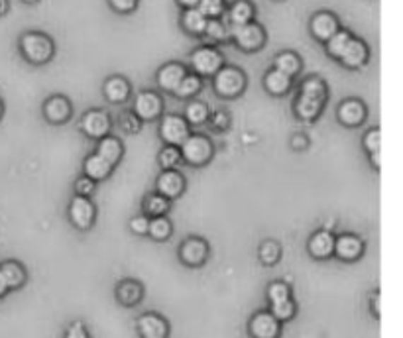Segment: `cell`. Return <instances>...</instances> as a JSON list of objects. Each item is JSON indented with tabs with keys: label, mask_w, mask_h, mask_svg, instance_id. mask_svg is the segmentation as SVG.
Wrapping results in <instances>:
<instances>
[{
	"label": "cell",
	"mask_w": 403,
	"mask_h": 338,
	"mask_svg": "<svg viewBox=\"0 0 403 338\" xmlns=\"http://www.w3.org/2000/svg\"><path fill=\"white\" fill-rule=\"evenodd\" d=\"M20 49L28 62L34 65H44L54 57L55 45L52 37L45 36L42 32H28L20 40Z\"/></svg>",
	"instance_id": "cell-1"
},
{
	"label": "cell",
	"mask_w": 403,
	"mask_h": 338,
	"mask_svg": "<svg viewBox=\"0 0 403 338\" xmlns=\"http://www.w3.org/2000/svg\"><path fill=\"white\" fill-rule=\"evenodd\" d=\"M180 151L183 161L199 168L213 158V144L203 134H189L187 140L180 146Z\"/></svg>",
	"instance_id": "cell-2"
},
{
	"label": "cell",
	"mask_w": 403,
	"mask_h": 338,
	"mask_svg": "<svg viewBox=\"0 0 403 338\" xmlns=\"http://www.w3.org/2000/svg\"><path fill=\"white\" fill-rule=\"evenodd\" d=\"M213 77L215 91L224 98L238 97L246 89V77L238 67H221Z\"/></svg>",
	"instance_id": "cell-3"
},
{
	"label": "cell",
	"mask_w": 403,
	"mask_h": 338,
	"mask_svg": "<svg viewBox=\"0 0 403 338\" xmlns=\"http://www.w3.org/2000/svg\"><path fill=\"white\" fill-rule=\"evenodd\" d=\"M230 37H233V42L240 47L242 52H256L266 42V34H264L262 26L254 24V22L242 24V26H233Z\"/></svg>",
	"instance_id": "cell-4"
},
{
	"label": "cell",
	"mask_w": 403,
	"mask_h": 338,
	"mask_svg": "<svg viewBox=\"0 0 403 338\" xmlns=\"http://www.w3.org/2000/svg\"><path fill=\"white\" fill-rule=\"evenodd\" d=\"M191 65L201 77H213L221 67H223V55L218 49L211 45H203L193 52L191 55Z\"/></svg>",
	"instance_id": "cell-5"
},
{
	"label": "cell",
	"mask_w": 403,
	"mask_h": 338,
	"mask_svg": "<svg viewBox=\"0 0 403 338\" xmlns=\"http://www.w3.org/2000/svg\"><path fill=\"white\" fill-rule=\"evenodd\" d=\"M189 136V124L185 122L183 116L177 115H168L161 118L160 124V138L168 146H177L187 140Z\"/></svg>",
	"instance_id": "cell-6"
},
{
	"label": "cell",
	"mask_w": 403,
	"mask_h": 338,
	"mask_svg": "<svg viewBox=\"0 0 403 338\" xmlns=\"http://www.w3.org/2000/svg\"><path fill=\"white\" fill-rule=\"evenodd\" d=\"M97 216V209L93 205L89 197H75L69 205V218L75 228L79 231H89Z\"/></svg>",
	"instance_id": "cell-7"
},
{
	"label": "cell",
	"mask_w": 403,
	"mask_h": 338,
	"mask_svg": "<svg viewBox=\"0 0 403 338\" xmlns=\"http://www.w3.org/2000/svg\"><path fill=\"white\" fill-rule=\"evenodd\" d=\"M248 332L252 338H279L281 322L269 311H260L248 322Z\"/></svg>",
	"instance_id": "cell-8"
},
{
	"label": "cell",
	"mask_w": 403,
	"mask_h": 338,
	"mask_svg": "<svg viewBox=\"0 0 403 338\" xmlns=\"http://www.w3.org/2000/svg\"><path fill=\"white\" fill-rule=\"evenodd\" d=\"M136 330L140 338H168L170 337V325L168 320L156 315V313H146L136 320Z\"/></svg>",
	"instance_id": "cell-9"
},
{
	"label": "cell",
	"mask_w": 403,
	"mask_h": 338,
	"mask_svg": "<svg viewBox=\"0 0 403 338\" xmlns=\"http://www.w3.org/2000/svg\"><path fill=\"white\" fill-rule=\"evenodd\" d=\"M161 108H163V103H161V97L153 91H142L136 95L134 100V115L140 118V120H153L161 115Z\"/></svg>",
	"instance_id": "cell-10"
},
{
	"label": "cell",
	"mask_w": 403,
	"mask_h": 338,
	"mask_svg": "<svg viewBox=\"0 0 403 338\" xmlns=\"http://www.w3.org/2000/svg\"><path fill=\"white\" fill-rule=\"evenodd\" d=\"M81 130L89 138H105L110 132V118L103 110H89L81 118Z\"/></svg>",
	"instance_id": "cell-11"
},
{
	"label": "cell",
	"mask_w": 403,
	"mask_h": 338,
	"mask_svg": "<svg viewBox=\"0 0 403 338\" xmlns=\"http://www.w3.org/2000/svg\"><path fill=\"white\" fill-rule=\"evenodd\" d=\"M181 262L189 267H199L209 258V246L203 238H187L180 246Z\"/></svg>",
	"instance_id": "cell-12"
},
{
	"label": "cell",
	"mask_w": 403,
	"mask_h": 338,
	"mask_svg": "<svg viewBox=\"0 0 403 338\" xmlns=\"http://www.w3.org/2000/svg\"><path fill=\"white\" fill-rule=\"evenodd\" d=\"M156 189H158V195L165 197L168 201H171V199H177L185 191V179H183L180 171L168 169L158 177Z\"/></svg>",
	"instance_id": "cell-13"
},
{
	"label": "cell",
	"mask_w": 403,
	"mask_h": 338,
	"mask_svg": "<svg viewBox=\"0 0 403 338\" xmlns=\"http://www.w3.org/2000/svg\"><path fill=\"white\" fill-rule=\"evenodd\" d=\"M334 256L342 262H354L364 254V242L354 234H342L334 238Z\"/></svg>",
	"instance_id": "cell-14"
},
{
	"label": "cell",
	"mask_w": 403,
	"mask_h": 338,
	"mask_svg": "<svg viewBox=\"0 0 403 338\" xmlns=\"http://www.w3.org/2000/svg\"><path fill=\"white\" fill-rule=\"evenodd\" d=\"M44 116L52 124H63L71 116V103L62 95L49 97L44 105Z\"/></svg>",
	"instance_id": "cell-15"
},
{
	"label": "cell",
	"mask_w": 403,
	"mask_h": 338,
	"mask_svg": "<svg viewBox=\"0 0 403 338\" xmlns=\"http://www.w3.org/2000/svg\"><path fill=\"white\" fill-rule=\"evenodd\" d=\"M307 248L315 260L331 258L332 252H334V236L329 231H317L309 238Z\"/></svg>",
	"instance_id": "cell-16"
},
{
	"label": "cell",
	"mask_w": 403,
	"mask_h": 338,
	"mask_svg": "<svg viewBox=\"0 0 403 338\" xmlns=\"http://www.w3.org/2000/svg\"><path fill=\"white\" fill-rule=\"evenodd\" d=\"M337 30H339V20L331 12H317L311 18V34L321 42H327Z\"/></svg>",
	"instance_id": "cell-17"
},
{
	"label": "cell",
	"mask_w": 403,
	"mask_h": 338,
	"mask_svg": "<svg viewBox=\"0 0 403 338\" xmlns=\"http://www.w3.org/2000/svg\"><path fill=\"white\" fill-rule=\"evenodd\" d=\"M185 75L187 73H185L183 65H180V63H168V65H163L160 71H158V85L163 91L173 93V91L180 87V83L183 81Z\"/></svg>",
	"instance_id": "cell-18"
},
{
	"label": "cell",
	"mask_w": 403,
	"mask_h": 338,
	"mask_svg": "<svg viewBox=\"0 0 403 338\" xmlns=\"http://www.w3.org/2000/svg\"><path fill=\"white\" fill-rule=\"evenodd\" d=\"M0 274L4 277V281L8 285V289H20L28 281L26 267L22 266L16 260H6L0 264Z\"/></svg>",
	"instance_id": "cell-19"
},
{
	"label": "cell",
	"mask_w": 403,
	"mask_h": 338,
	"mask_svg": "<svg viewBox=\"0 0 403 338\" xmlns=\"http://www.w3.org/2000/svg\"><path fill=\"white\" fill-rule=\"evenodd\" d=\"M364 118H366V107L356 98H349L339 107V120L344 126H358L364 122Z\"/></svg>",
	"instance_id": "cell-20"
},
{
	"label": "cell",
	"mask_w": 403,
	"mask_h": 338,
	"mask_svg": "<svg viewBox=\"0 0 403 338\" xmlns=\"http://www.w3.org/2000/svg\"><path fill=\"white\" fill-rule=\"evenodd\" d=\"M341 62L350 67V69H358L364 63L368 62V47L366 44L358 40V37H352L344 49V54L341 55Z\"/></svg>",
	"instance_id": "cell-21"
},
{
	"label": "cell",
	"mask_w": 403,
	"mask_h": 338,
	"mask_svg": "<svg viewBox=\"0 0 403 338\" xmlns=\"http://www.w3.org/2000/svg\"><path fill=\"white\" fill-rule=\"evenodd\" d=\"M144 297V287L140 281H134V279H124L120 281L117 287V299L120 305L124 307H134L138 303L142 301Z\"/></svg>",
	"instance_id": "cell-22"
},
{
	"label": "cell",
	"mask_w": 403,
	"mask_h": 338,
	"mask_svg": "<svg viewBox=\"0 0 403 338\" xmlns=\"http://www.w3.org/2000/svg\"><path fill=\"white\" fill-rule=\"evenodd\" d=\"M122 144L118 138L115 136H105V138H100L99 140V146H97V151L95 153H99L103 160H107L112 168L117 165L118 161L122 160Z\"/></svg>",
	"instance_id": "cell-23"
},
{
	"label": "cell",
	"mask_w": 403,
	"mask_h": 338,
	"mask_svg": "<svg viewBox=\"0 0 403 338\" xmlns=\"http://www.w3.org/2000/svg\"><path fill=\"white\" fill-rule=\"evenodd\" d=\"M112 165L107 160H103L99 153H90L85 160V177L93 179V181H103L112 173Z\"/></svg>",
	"instance_id": "cell-24"
},
{
	"label": "cell",
	"mask_w": 403,
	"mask_h": 338,
	"mask_svg": "<svg viewBox=\"0 0 403 338\" xmlns=\"http://www.w3.org/2000/svg\"><path fill=\"white\" fill-rule=\"evenodd\" d=\"M105 97L115 105L124 103L126 98L130 97V83L124 77H110L105 83Z\"/></svg>",
	"instance_id": "cell-25"
},
{
	"label": "cell",
	"mask_w": 403,
	"mask_h": 338,
	"mask_svg": "<svg viewBox=\"0 0 403 338\" xmlns=\"http://www.w3.org/2000/svg\"><path fill=\"white\" fill-rule=\"evenodd\" d=\"M264 87H266L269 95L281 97V95H286L287 91L291 89V77H287L284 73L271 69V71L266 73V77H264Z\"/></svg>",
	"instance_id": "cell-26"
},
{
	"label": "cell",
	"mask_w": 403,
	"mask_h": 338,
	"mask_svg": "<svg viewBox=\"0 0 403 338\" xmlns=\"http://www.w3.org/2000/svg\"><path fill=\"white\" fill-rule=\"evenodd\" d=\"M322 100H317V98H309L299 95L296 100V115L301 118V120H315L317 116L321 115Z\"/></svg>",
	"instance_id": "cell-27"
},
{
	"label": "cell",
	"mask_w": 403,
	"mask_h": 338,
	"mask_svg": "<svg viewBox=\"0 0 403 338\" xmlns=\"http://www.w3.org/2000/svg\"><path fill=\"white\" fill-rule=\"evenodd\" d=\"M274 69L279 73H284L287 77H293L297 73L301 71V59H299V55L293 54V52H284V54H279L276 59H274Z\"/></svg>",
	"instance_id": "cell-28"
},
{
	"label": "cell",
	"mask_w": 403,
	"mask_h": 338,
	"mask_svg": "<svg viewBox=\"0 0 403 338\" xmlns=\"http://www.w3.org/2000/svg\"><path fill=\"white\" fill-rule=\"evenodd\" d=\"M228 18L233 22V26H242V24H248L254 18V6L248 0H236L230 12H228Z\"/></svg>",
	"instance_id": "cell-29"
},
{
	"label": "cell",
	"mask_w": 403,
	"mask_h": 338,
	"mask_svg": "<svg viewBox=\"0 0 403 338\" xmlns=\"http://www.w3.org/2000/svg\"><path fill=\"white\" fill-rule=\"evenodd\" d=\"M168 211H170V201L165 197L158 195V193L146 197V201H144V213H146V216H152V218L165 216Z\"/></svg>",
	"instance_id": "cell-30"
},
{
	"label": "cell",
	"mask_w": 403,
	"mask_h": 338,
	"mask_svg": "<svg viewBox=\"0 0 403 338\" xmlns=\"http://www.w3.org/2000/svg\"><path fill=\"white\" fill-rule=\"evenodd\" d=\"M350 40H352V36H350L346 30H337V32L327 40V52H329V55L334 57V59H341V55L344 54V49H346Z\"/></svg>",
	"instance_id": "cell-31"
},
{
	"label": "cell",
	"mask_w": 403,
	"mask_h": 338,
	"mask_svg": "<svg viewBox=\"0 0 403 338\" xmlns=\"http://www.w3.org/2000/svg\"><path fill=\"white\" fill-rule=\"evenodd\" d=\"M181 24L189 34H203V30L206 26V18L197 8H187L181 16Z\"/></svg>",
	"instance_id": "cell-32"
},
{
	"label": "cell",
	"mask_w": 403,
	"mask_h": 338,
	"mask_svg": "<svg viewBox=\"0 0 403 338\" xmlns=\"http://www.w3.org/2000/svg\"><path fill=\"white\" fill-rule=\"evenodd\" d=\"M299 95L309 98H317V100H322V103H325V100H327V85H325L319 77H309V79H305L303 83H301Z\"/></svg>",
	"instance_id": "cell-33"
},
{
	"label": "cell",
	"mask_w": 403,
	"mask_h": 338,
	"mask_svg": "<svg viewBox=\"0 0 403 338\" xmlns=\"http://www.w3.org/2000/svg\"><path fill=\"white\" fill-rule=\"evenodd\" d=\"M209 107H206L205 103H201V100H191L185 108V122L187 124H203L209 120Z\"/></svg>",
	"instance_id": "cell-34"
},
{
	"label": "cell",
	"mask_w": 403,
	"mask_h": 338,
	"mask_svg": "<svg viewBox=\"0 0 403 338\" xmlns=\"http://www.w3.org/2000/svg\"><path fill=\"white\" fill-rule=\"evenodd\" d=\"M171 223L165 216H156L150 218V226H148V234L152 236L153 240H165L171 236Z\"/></svg>",
	"instance_id": "cell-35"
},
{
	"label": "cell",
	"mask_w": 403,
	"mask_h": 338,
	"mask_svg": "<svg viewBox=\"0 0 403 338\" xmlns=\"http://www.w3.org/2000/svg\"><path fill=\"white\" fill-rule=\"evenodd\" d=\"M201 87H203V83H201V77H199V75H185L183 81L180 83V87L173 91V93H175V97L189 98L193 97V95H197Z\"/></svg>",
	"instance_id": "cell-36"
},
{
	"label": "cell",
	"mask_w": 403,
	"mask_h": 338,
	"mask_svg": "<svg viewBox=\"0 0 403 338\" xmlns=\"http://www.w3.org/2000/svg\"><path fill=\"white\" fill-rule=\"evenodd\" d=\"M296 303L291 301V297L286 299V301H279V303H271L269 305V313L279 320V322H286V320L293 319L296 317Z\"/></svg>",
	"instance_id": "cell-37"
},
{
	"label": "cell",
	"mask_w": 403,
	"mask_h": 338,
	"mask_svg": "<svg viewBox=\"0 0 403 338\" xmlns=\"http://www.w3.org/2000/svg\"><path fill=\"white\" fill-rule=\"evenodd\" d=\"M203 34H205L211 42H224L230 32H228V28H226L224 22H221L218 18H211L206 20V26L205 30H203Z\"/></svg>",
	"instance_id": "cell-38"
},
{
	"label": "cell",
	"mask_w": 403,
	"mask_h": 338,
	"mask_svg": "<svg viewBox=\"0 0 403 338\" xmlns=\"http://www.w3.org/2000/svg\"><path fill=\"white\" fill-rule=\"evenodd\" d=\"M160 165L163 168V171H168V169H175L180 165L183 158H181V151L177 146H165L163 150L160 151Z\"/></svg>",
	"instance_id": "cell-39"
},
{
	"label": "cell",
	"mask_w": 403,
	"mask_h": 338,
	"mask_svg": "<svg viewBox=\"0 0 403 338\" xmlns=\"http://www.w3.org/2000/svg\"><path fill=\"white\" fill-rule=\"evenodd\" d=\"M279 256H281V248H279L278 242H274V240L262 242V246H260L262 264H266V266H274V264L279 260Z\"/></svg>",
	"instance_id": "cell-40"
},
{
	"label": "cell",
	"mask_w": 403,
	"mask_h": 338,
	"mask_svg": "<svg viewBox=\"0 0 403 338\" xmlns=\"http://www.w3.org/2000/svg\"><path fill=\"white\" fill-rule=\"evenodd\" d=\"M197 10L206 20L218 18L224 12V0H199Z\"/></svg>",
	"instance_id": "cell-41"
},
{
	"label": "cell",
	"mask_w": 403,
	"mask_h": 338,
	"mask_svg": "<svg viewBox=\"0 0 403 338\" xmlns=\"http://www.w3.org/2000/svg\"><path fill=\"white\" fill-rule=\"evenodd\" d=\"M266 295H268V301L269 305H271V303H279L289 299V297H291V291H289V285L284 284V281H274V284H269Z\"/></svg>",
	"instance_id": "cell-42"
},
{
	"label": "cell",
	"mask_w": 403,
	"mask_h": 338,
	"mask_svg": "<svg viewBox=\"0 0 403 338\" xmlns=\"http://www.w3.org/2000/svg\"><path fill=\"white\" fill-rule=\"evenodd\" d=\"M380 144H382V132L378 128L366 132V136H364V148H366L370 156L372 153H380Z\"/></svg>",
	"instance_id": "cell-43"
},
{
	"label": "cell",
	"mask_w": 403,
	"mask_h": 338,
	"mask_svg": "<svg viewBox=\"0 0 403 338\" xmlns=\"http://www.w3.org/2000/svg\"><path fill=\"white\" fill-rule=\"evenodd\" d=\"M120 126L124 128V132L128 134H134L140 130V118L134 115V112H126V115L120 116Z\"/></svg>",
	"instance_id": "cell-44"
},
{
	"label": "cell",
	"mask_w": 403,
	"mask_h": 338,
	"mask_svg": "<svg viewBox=\"0 0 403 338\" xmlns=\"http://www.w3.org/2000/svg\"><path fill=\"white\" fill-rule=\"evenodd\" d=\"M148 226H150V216H146V214L134 216V218L130 221V231L134 232V234H138V236L148 234Z\"/></svg>",
	"instance_id": "cell-45"
},
{
	"label": "cell",
	"mask_w": 403,
	"mask_h": 338,
	"mask_svg": "<svg viewBox=\"0 0 403 338\" xmlns=\"http://www.w3.org/2000/svg\"><path fill=\"white\" fill-rule=\"evenodd\" d=\"M75 191L79 197H90L95 191V181L89 177H79L75 181Z\"/></svg>",
	"instance_id": "cell-46"
},
{
	"label": "cell",
	"mask_w": 403,
	"mask_h": 338,
	"mask_svg": "<svg viewBox=\"0 0 403 338\" xmlns=\"http://www.w3.org/2000/svg\"><path fill=\"white\" fill-rule=\"evenodd\" d=\"M63 338H89V332H87L83 322H71L65 330V337Z\"/></svg>",
	"instance_id": "cell-47"
},
{
	"label": "cell",
	"mask_w": 403,
	"mask_h": 338,
	"mask_svg": "<svg viewBox=\"0 0 403 338\" xmlns=\"http://www.w3.org/2000/svg\"><path fill=\"white\" fill-rule=\"evenodd\" d=\"M110 6L120 14H128L138 6V0H110Z\"/></svg>",
	"instance_id": "cell-48"
},
{
	"label": "cell",
	"mask_w": 403,
	"mask_h": 338,
	"mask_svg": "<svg viewBox=\"0 0 403 338\" xmlns=\"http://www.w3.org/2000/svg\"><path fill=\"white\" fill-rule=\"evenodd\" d=\"M211 124L216 130H224V128H228V124H230V118H228V115L224 110H218V112L211 116Z\"/></svg>",
	"instance_id": "cell-49"
},
{
	"label": "cell",
	"mask_w": 403,
	"mask_h": 338,
	"mask_svg": "<svg viewBox=\"0 0 403 338\" xmlns=\"http://www.w3.org/2000/svg\"><path fill=\"white\" fill-rule=\"evenodd\" d=\"M293 146H296L297 150H303L305 146H307V138L305 136H296L293 138Z\"/></svg>",
	"instance_id": "cell-50"
},
{
	"label": "cell",
	"mask_w": 403,
	"mask_h": 338,
	"mask_svg": "<svg viewBox=\"0 0 403 338\" xmlns=\"http://www.w3.org/2000/svg\"><path fill=\"white\" fill-rule=\"evenodd\" d=\"M180 2L181 6L183 8L187 10V8H197V4H199V0H177Z\"/></svg>",
	"instance_id": "cell-51"
},
{
	"label": "cell",
	"mask_w": 403,
	"mask_h": 338,
	"mask_svg": "<svg viewBox=\"0 0 403 338\" xmlns=\"http://www.w3.org/2000/svg\"><path fill=\"white\" fill-rule=\"evenodd\" d=\"M8 285H6V281H4V277H2V274H0V299L4 297V295L8 293Z\"/></svg>",
	"instance_id": "cell-52"
},
{
	"label": "cell",
	"mask_w": 403,
	"mask_h": 338,
	"mask_svg": "<svg viewBox=\"0 0 403 338\" xmlns=\"http://www.w3.org/2000/svg\"><path fill=\"white\" fill-rule=\"evenodd\" d=\"M8 8H10L8 0H0V16H4V14L8 12Z\"/></svg>",
	"instance_id": "cell-53"
},
{
	"label": "cell",
	"mask_w": 403,
	"mask_h": 338,
	"mask_svg": "<svg viewBox=\"0 0 403 338\" xmlns=\"http://www.w3.org/2000/svg\"><path fill=\"white\" fill-rule=\"evenodd\" d=\"M374 313H376V317H380V293L374 295Z\"/></svg>",
	"instance_id": "cell-54"
},
{
	"label": "cell",
	"mask_w": 403,
	"mask_h": 338,
	"mask_svg": "<svg viewBox=\"0 0 403 338\" xmlns=\"http://www.w3.org/2000/svg\"><path fill=\"white\" fill-rule=\"evenodd\" d=\"M370 160L374 161V168L380 169V153H372V156H370Z\"/></svg>",
	"instance_id": "cell-55"
},
{
	"label": "cell",
	"mask_w": 403,
	"mask_h": 338,
	"mask_svg": "<svg viewBox=\"0 0 403 338\" xmlns=\"http://www.w3.org/2000/svg\"><path fill=\"white\" fill-rule=\"evenodd\" d=\"M4 115V105H2V100H0V118Z\"/></svg>",
	"instance_id": "cell-56"
},
{
	"label": "cell",
	"mask_w": 403,
	"mask_h": 338,
	"mask_svg": "<svg viewBox=\"0 0 403 338\" xmlns=\"http://www.w3.org/2000/svg\"><path fill=\"white\" fill-rule=\"evenodd\" d=\"M24 2H28V4H34V2H37V0H24Z\"/></svg>",
	"instance_id": "cell-57"
}]
</instances>
